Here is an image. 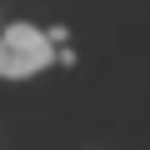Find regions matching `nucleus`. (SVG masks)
Segmentation results:
<instances>
[{"instance_id": "f257e3e1", "label": "nucleus", "mask_w": 150, "mask_h": 150, "mask_svg": "<svg viewBox=\"0 0 150 150\" xmlns=\"http://www.w3.org/2000/svg\"><path fill=\"white\" fill-rule=\"evenodd\" d=\"M55 60L50 35L35 25H5L0 30V80H25V75H40Z\"/></svg>"}]
</instances>
